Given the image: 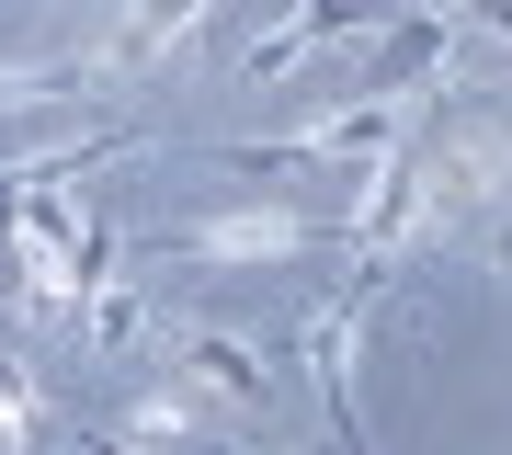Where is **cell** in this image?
Instances as JSON below:
<instances>
[{
    "label": "cell",
    "instance_id": "1",
    "mask_svg": "<svg viewBox=\"0 0 512 455\" xmlns=\"http://www.w3.org/2000/svg\"><path fill=\"white\" fill-rule=\"evenodd\" d=\"M296 251H319V228L285 217V205H262V217H205V228L171 239V262H296Z\"/></svg>",
    "mask_w": 512,
    "mask_h": 455
},
{
    "label": "cell",
    "instance_id": "2",
    "mask_svg": "<svg viewBox=\"0 0 512 455\" xmlns=\"http://www.w3.org/2000/svg\"><path fill=\"white\" fill-rule=\"evenodd\" d=\"M171 364H194V387H217V399H274V364H262V342H239V330H160Z\"/></svg>",
    "mask_w": 512,
    "mask_h": 455
},
{
    "label": "cell",
    "instance_id": "3",
    "mask_svg": "<svg viewBox=\"0 0 512 455\" xmlns=\"http://www.w3.org/2000/svg\"><path fill=\"white\" fill-rule=\"evenodd\" d=\"M444 12H456V0H444Z\"/></svg>",
    "mask_w": 512,
    "mask_h": 455
}]
</instances>
